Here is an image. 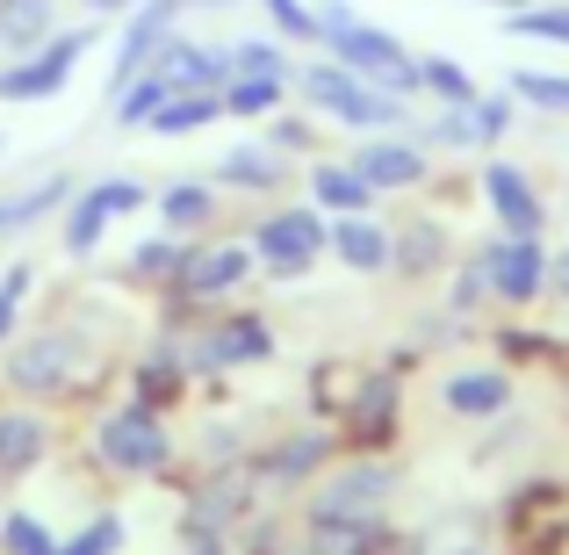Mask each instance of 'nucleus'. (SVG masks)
Wrapping results in <instances>:
<instances>
[{"instance_id": "obj_50", "label": "nucleus", "mask_w": 569, "mask_h": 555, "mask_svg": "<svg viewBox=\"0 0 569 555\" xmlns=\"http://www.w3.org/2000/svg\"><path fill=\"white\" fill-rule=\"evenodd\" d=\"M0 8H8V0H0Z\"/></svg>"}, {"instance_id": "obj_7", "label": "nucleus", "mask_w": 569, "mask_h": 555, "mask_svg": "<svg viewBox=\"0 0 569 555\" xmlns=\"http://www.w3.org/2000/svg\"><path fill=\"white\" fill-rule=\"evenodd\" d=\"M252 238V260H260V281H274V289H296V281H310L325 267V252H332V217H325L318 202H267L260 217L246 224Z\"/></svg>"}, {"instance_id": "obj_17", "label": "nucleus", "mask_w": 569, "mask_h": 555, "mask_svg": "<svg viewBox=\"0 0 569 555\" xmlns=\"http://www.w3.org/2000/svg\"><path fill=\"white\" fill-rule=\"evenodd\" d=\"M476 267H483V281H490V304H512V310H527V304H541L548 296V252H541V238H490V246H476Z\"/></svg>"}, {"instance_id": "obj_15", "label": "nucleus", "mask_w": 569, "mask_h": 555, "mask_svg": "<svg viewBox=\"0 0 569 555\" xmlns=\"http://www.w3.org/2000/svg\"><path fill=\"white\" fill-rule=\"evenodd\" d=\"M202 174L223 195H238V202H281V195L296 188V159H281L267 138H231Z\"/></svg>"}, {"instance_id": "obj_14", "label": "nucleus", "mask_w": 569, "mask_h": 555, "mask_svg": "<svg viewBox=\"0 0 569 555\" xmlns=\"http://www.w3.org/2000/svg\"><path fill=\"white\" fill-rule=\"evenodd\" d=\"M188 389H194V368H188V347H181V325L159 318L152 339H144V347L130 354V368H123V397L152 404V412H181Z\"/></svg>"}, {"instance_id": "obj_5", "label": "nucleus", "mask_w": 569, "mask_h": 555, "mask_svg": "<svg viewBox=\"0 0 569 555\" xmlns=\"http://www.w3.org/2000/svg\"><path fill=\"white\" fill-rule=\"evenodd\" d=\"M252 281H260L252 238H246V231H209V238H194V246H188L173 289L159 296V318H167V325L209 318V310H223V304H246Z\"/></svg>"}, {"instance_id": "obj_18", "label": "nucleus", "mask_w": 569, "mask_h": 555, "mask_svg": "<svg viewBox=\"0 0 569 555\" xmlns=\"http://www.w3.org/2000/svg\"><path fill=\"white\" fill-rule=\"evenodd\" d=\"M353 174H361L376 195H411L432 181V152L411 138V130H376V138H353Z\"/></svg>"}, {"instance_id": "obj_30", "label": "nucleus", "mask_w": 569, "mask_h": 555, "mask_svg": "<svg viewBox=\"0 0 569 555\" xmlns=\"http://www.w3.org/2000/svg\"><path fill=\"white\" fill-rule=\"evenodd\" d=\"M389 238H397V260H389V275H403V281L440 275V260H447V231H440V217L389 224Z\"/></svg>"}, {"instance_id": "obj_21", "label": "nucleus", "mask_w": 569, "mask_h": 555, "mask_svg": "<svg viewBox=\"0 0 569 555\" xmlns=\"http://www.w3.org/2000/svg\"><path fill=\"white\" fill-rule=\"evenodd\" d=\"M476 188H483V202H490V217H498V231H505V238H541V231H548L541 188H533L527 174L512 167V159H483Z\"/></svg>"}, {"instance_id": "obj_41", "label": "nucleus", "mask_w": 569, "mask_h": 555, "mask_svg": "<svg viewBox=\"0 0 569 555\" xmlns=\"http://www.w3.org/2000/svg\"><path fill=\"white\" fill-rule=\"evenodd\" d=\"M512 101H533V109H548V116H569V72H541V66H519L512 80Z\"/></svg>"}, {"instance_id": "obj_44", "label": "nucleus", "mask_w": 569, "mask_h": 555, "mask_svg": "<svg viewBox=\"0 0 569 555\" xmlns=\"http://www.w3.org/2000/svg\"><path fill=\"white\" fill-rule=\"evenodd\" d=\"M72 8H80L87 22H123V14L138 8V0H72Z\"/></svg>"}, {"instance_id": "obj_49", "label": "nucleus", "mask_w": 569, "mask_h": 555, "mask_svg": "<svg viewBox=\"0 0 569 555\" xmlns=\"http://www.w3.org/2000/svg\"><path fill=\"white\" fill-rule=\"evenodd\" d=\"M476 8H505V14H512V8H519V0H476Z\"/></svg>"}, {"instance_id": "obj_24", "label": "nucleus", "mask_w": 569, "mask_h": 555, "mask_svg": "<svg viewBox=\"0 0 569 555\" xmlns=\"http://www.w3.org/2000/svg\"><path fill=\"white\" fill-rule=\"evenodd\" d=\"M303 202H318L325 217H361V209H376L382 195L353 174V159L347 152H318V159H303Z\"/></svg>"}, {"instance_id": "obj_4", "label": "nucleus", "mask_w": 569, "mask_h": 555, "mask_svg": "<svg viewBox=\"0 0 569 555\" xmlns=\"http://www.w3.org/2000/svg\"><path fill=\"white\" fill-rule=\"evenodd\" d=\"M318 8V51L339 58L347 72H361V80H376L382 95H403L418 101V51L397 37V29L368 22L353 0H310Z\"/></svg>"}, {"instance_id": "obj_23", "label": "nucleus", "mask_w": 569, "mask_h": 555, "mask_svg": "<svg viewBox=\"0 0 569 555\" xmlns=\"http://www.w3.org/2000/svg\"><path fill=\"white\" fill-rule=\"evenodd\" d=\"M188 246L194 238H173V231H138L123 246V267H116V281L123 289H138V296H167L173 289V275H181V260H188Z\"/></svg>"}, {"instance_id": "obj_3", "label": "nucleus", "mask_w": 569, "mask_h": 555, "mask_svg": "<svg viewBox=\"0 0 569 555\" xmlns=\"http://www.w3.org/2000/svg\"><path fill=\"white\" fill-rule=\"evenodd\" d=\"M289 95L303 101V109L318 116V123H332V130H353V138H376V130H411V101H403V95H382L376 80L347 72L339 58H325V51L296 58V72H289Z\"/></svg>"}, {"instance_id": "obj_33", "label": "nucleus", "mask_w": 569, "mask_h": 555, "mask_svg": "<svg viewBox=\"0 0 569 555\" xmlns=\"http://www.w3.org/2000/svg\"><path fill=\"white\" fill-rule=\"evenodd\" d=\"M217 101H223V123H238V130L252 123V130H260L267 116L289 109V80H223Z\"/></svg>"}, {"instance_id": "obj_12", "label": "nucleus", "mask_w": 569, "mask_h": 555, "mask_svg": "<svg viewBox=\"0 0 569 555\" xmlns=\"http://www.w3.org/2000/svg\"><path fill=\"white\" fill-rule=\"evenodd\" d=\"M397 490H403V469L389 455H339L303 490V513H389Z\"/></svg>"}, {"instance_id": "obj_22", "label": "nucleus", "mask_w": 569, "mask_h": 555, "mask_svg": "<svg viewBox=\"0 0 569 555\" xmlns=\"http://www.w3.org/2000/svg\"><path fill=\"white\" fill-rule=\"evenodd\" d=\"M144 72H159V80H167L173 95H217V87H223L217 37H194V29H173V37L159 43V58H152Z\"/></svg>"}, {"instance_id": "obj_46", "label": "nucleus", "mask_w": 569, "mask_h": 555, "mask_svg": "<svg viewBox=\"0 0 569 555\" xmlns=\"http://www.w3.org/2000/svg\"><path fill=\"white\" fill-rule=\"evenodd\" d=\"M181 555H238V542H181Z\"/></svg>"}, {"instance_id": "obj_48", "label": "nucleus", "mask_w": 569, "mask_h": 555, "mask_svg": "<svg viewBox=\"0 0 569 555\" xmlns=\"http://www.w3.org/2000/svg\"><path fill=\"white\" fill-rule=\"evenodd\" d=\"M8 159H14V138H8V130H0V167H8Z\"/></svg>"}, {"instance_id": "obj_32", "label": "nucleus", "mask_w": 569, "mask_h": 555, "mask_svg": "<svg viewBox=\"0 0 569 555\" xmlns=\"http://www.w3.org/2000/svg\"><path fill=\"white\" fill-rule=\"evenodd\" d=\"M217 123H223V101L217 95H167V101H159V116L144 123V138L188 145V138H202V130H217Z\"/></svg>"}, {"instance_id": "obj_1", "label": "nucleus", "mask_w": 569, "mask_h": 555, "mask_svg": "<svg viewBox=\"0 0 569 555\" xmlns=\"http://www.w3.org/2000/svg\"><path fill=\"white\" fill-rule=\"evenodd\" d=\"M109 368H116V347L101 339V325L72 318V310H58L43 325L22 318V333L0 347V389L22 397V404H43V412L94 397Z\"/></svg>"}, {"instance_id": "obj_29", "label": "nucleus", "mask_w": 569, "mask_h": 555, "mask_svg": "<svg viewBox=\"0 0 569 555\" xmlns=\"http://www.w3.org/2000/svg\"><path fill=\"white\" fill-rule=\"evenodd\" d=\"M167 95H173V87L159 80V72H138V80H123L116 95H101V101H109V109H101V123H109L116 138H144V123L159 116V101H167Z\"/></svg>"}, {"instance_id": "obj_25", "label": "nucleus", "mask_w": 569, "mask_h": 555, "mask_svg": "<svg viewBox=\"0 0 569 555\" xmlns=\"http://www.w3.org/2000/svg\"><path fill=\"white\" fill-rule=\"evenodd\" d=\"M325 260H339L347 275L376 281L389 275V260H397V238H389V224L376 217V209H361V217H332V252Z\"/></svg>"}, {"instance_id": "obj_42", "label": "nucleus", "mask_w": 569, "mask_h": 555, "mask_svg": "<svg viewBox=\"0 0 569 555\" xmlns=\"http://www.w3.org/2000/svg\"><path fill=\"white\" fill-rule=\"evenodd\" d=\"M512 37H548V43H569V8H512Z\"/></svg>"}, {"instance_id": "obj_43", "label": "nucleus", "mask_w": 569, "mask_h": 555, "mask_svg": "<svg viewBox=\"0 0 569 555\" xmlns=\"http://www.w3.org/2000/svg\"><path fill=\"white\" fill-rule=\"evenodd\" d=\"M483 304H490V281H483V267H476V252H469V267H455L447 310H455V318H469V310H483Z\"/></svg>"}, {"instance_id": "obj_26", "label": "nucleus", "mask_w": 569, "mask_h": 555, "mask_svg": "<svg viewBox=\"0 0 569 555\" xmlns=\"http://www.w3.org/2000/svg\"><path fill=\"white\" fill-rule=\"evenodd\" d=\"M223 80H289L296 72V43H281L274 29H238V37H217Z\"/></svg>"}, {"instance_id": "obj_27", "label": "nucleus", "mask_w": 569, "mask_h": 555, "mask_svg": "<svg viewBox=\"0 0 569 555\" xmlns=\"http://www.w3.org/2000/svg\"><path fill=\"white\" fill-rule=\"evenodd\" d=\"M440 412H455V418H505L512 412V375L505 368H455L440 383Z\"/></svg>"}, {"instance_id": "obj_20", "label": "nucleus", "mask_w": 569, "mask_h": 555, "mask_svg": "<svg viewBox=\"0 0 569 555\" xmlns=\"http://www.w3.org/2000/svg\"><path fill=\"white\" fill-rule=\"evenodd\" d=\"M296 542L303 555H382L389 513H303L296 505Z\"/></svg>"}, {"instance_id": "obj_37", "label": "nucleus", "mask_w": 569, "mask_h": 555, "mask_svg": "<svg viewBox=\"0 0 569 555\" xmlns=\"http://www.w3.org/2000/svg\"><path fill=\"white\" fill-rule=\"evenodd\" d=\"M260 8V22L274 29L281 43H296V51H318V8L310 0H252Z\"/></svg>"}, {"instance_id": "obj_34", "label": "nucleus", "mask_w": 569, "mask_h": 555, "mask_svg": "<svg viewBox=\"0 0 569 555\" xmlns=\"http://www.w3.org/2000/svg\"><path fill=\"white\" fill-rule=\"evenodd\" d=\"M123 548H130V519L116 505H94L72 534H58L51 555H123Z\"/></svg>"}, {"instance_id": "obj_45", "label": "nucleus", "mask_w": 569, "mask_h": 555, "mask_svg": "<svg viewBox=\"0 0 569 555\" xmlns=\"http://www.w3.org/2000/svg\"><path fill=\"white\" fill-rule=\"evenodd\" d=\"M238 8H252V0H188V22L194 14H238Z\"/></svg>"}, {"instance_id": "obj_19", "label": "nucleus", "mask_w": 569, "mask_h": 555, "mask_svg": "<svg viewBox=\"0 0 569 555\" xmlns=\"http://www.w3.org/2000/svg\"><path fill=\"white\" fill-rule=\"evenodd\" d=\"M152 224L173 238L223 231V188L209 174H167V181H152Z\"/></svg>"}, {"instance_id": "obj_40", "label": "nucleus", "mask_w": 569, "mask_h": 555, "mask_svg": "<svg viewBox=\"0 0 569 555\" xmlns=\"http://www.w3.org/2000/svg\"><path fill=\"white\" fill-rule=\"evenodd\" d=\"M461 109H469V138H476V152H490V145H498L505 130L519 123L512 87H505V95H476V101H461Z\"/></svg>"}, {"instance_id": "obj_28", "label": "nucleus", "mask_w": 569, "mask_h": 555, "mask_svg": "<svg viewBox=\"0 0 569 555\" xmlns=\"http://www.w3.org/2000/svg\"><path fill=\"white\" fill-rule=\"evenodd\" d=\"M389 418H397V375H368V383L353 389V404H347L353 455H376V440L389 433Z\"/></svg>"}, {"instance_id": "obj_35", "label": "nucleus", "mask_w": 569, "mask_h": 555, "mask_svg": "<svg viewBox=\"0 0 569 555\" xmlns=\"http://www.w3.org/2000/svg\"><path fill=\"white\" fill-rule=\"evenodd\" d=\"M58 527L37 513V505H0V555H51Z\"/></svg>"}, {"instance_id": "obj_6", "label": "nucleus", "mask_w": 569, "mask_h": 555, "mask_svg": "<svg viewBox=\"0 0 569 555\" xmlns=\"http://www.w3.org/2000/svg\"><path fill=\"white\" fill-rule=\"evenodd\" d=\"M101 43H109V22L72 14V22H58L37 51L0 58V109H43V101H58L72 80H80V66L101 51Z\"/></svg>"}, {"instance_id": "obj_13", "label": "nucleus", "mask_w": 569, "mask_h": 555, "mask_svg": "<svg viewBox=\"0 0 569 555\" xmlns=\"http://www.w3.org/2000/svg\"><path fill=\"white\" fill-rule=\"evenodd\" d=\"M72 188H80V167H66V159H58V167H29V174H14V181L0 188V252L22 246L29 231H43V224L66 217Z\"/></svg>"}, {"instance_id": "obj_36", "label": "nucleus", "mask_w": 569, "mask_h": 555, "mask_svg": "<svg viewBox=\"0 0 569 555\" xmlns=\"http://www.w3.org/2000/svg\"><path fill=\"white\" fill-rule=\"evenodd\" d=\"M29 296H37V260H22V252H14V260L0 267V347H8V339L22 333Z\"/></svg>"}, {"instance_id": "obj_47", "label": "nucleus", "mask_w": 569, "mask_h": 555, "mask_svg": "<svg viewBox=\"0 0 569 555\" xmlns=\"http://www.w3.org/2000/svg\"><path fill=\"white\" fill-rule=\"evenodd\" d=\"M548 281H556V289H569V252H556V260H548Z\"/></svg>"}, {"instance_id": "obj_10", "label": "nucleus", "mask_w": 569, "mask_h": 555, "mask_svg": "<svg viewBox=\"0 0 569 555\" xmlns=\"http://www.w3.org/2000/svg\"><path fill=\"white\" fill-rule=\"evenodd\" d=\"M332 462H339L332 426H289V433H274V440L246 447V476H252V490H260V505H289L296 490H310Z\"/></svg>"}, {"instance_id": "obj_2", "label": "nucleus", "mask_w": 569, "mask_h": 555, "mask_svg": "<svg viewBox=\"0 0 569 555\" xmlns=\"http://www.w3.org/2000/svg\"><path fill=\"white\" fill-rule=\"evenodd\" d=\"M87 462H94L116 490L167 484V476L181 469V426H173V412H152V404H138V397H109L94 412V426H87Z\"/></svg>"}, {"instance_id": "obj_8", "label": "nucleus", "mask_w": 569, "mask_h": 555, "mask_svg": "<svg viewBox=\"0 0 569 555\" xmlns=\"http://www.w3.org/2000/svg\"><path fill=\"white\" fill-rule=\"evenodd\" d=\"M144 209H152V181H144V174H130V167L123 174H80L66 217H58V252H66L72 267H87L116 238V224L144 217Z\"/></svg>"}, {"instance_id": "obj_39", "label": "nucleus", "mask_w": 569, "mask_h": 555, "mask_svg": "<svg viewBox=\"0 0 569 555\" xmlns=\"http://www.w3.org/2000/svg\"><path fill=\"white\" fill-rule=\"evenodd\" d=\"M260 138H267V145H274V152H281V159H296V152H310V159H318V116H310V109H303V101H296V109H281V116H267V123H260Z\"/></svg>"}, {"instance_id": "obj_31", "label": "nucleus", "mask_w": 569, "mask_h": 555, "mask_svg": "<svg viewBox=\"0 0 569 555\" xmlns=\"http://www.w3.org/2000/svg\"><path fill=\"white\" fill-rule=\"evenodd\" d=\"M58 22H66V0H8V8H0V58L37 51Z\"/></svg>"}, {"instance_id": "obj_16", "label": "nucleus", "mask_w": 569, "mask_h": 555, "mask_svg": "<svg viewBox=\"0 0 569 555\" xmlns=\"http://www.w3.org/2000/svg\"><path fill=\"white\" fill-rule=\"evenodd\" d=\"M58 462V418L43 404H22V397H0V484H29L37 469Z\"/></svg>"}, {"instance_id": "obj_11", "label": "nucleus", "mask_w": 569, "mask_h": 555, "mask_svg": "<svg viewBox=\"0 0 569 555\" xmlns=\"http://www.w3.org/2000/svg\"><path fill=\"white\" fill-rule=\"evenodd\" d=\"M173 29H188V0H138L123 22H109V43H101V58H109V66H101V95H116L123 80H138Z\"/></svg>"}, {"instance_id": "obj_9", "label": "nucleus", "mask_w": 569, "mask_h": 555, "mask_svg": "<svg viewBox=\"0 0 569 555\" xmlns=\"http://www.w3.org/2000/svg\"><path fill=\"white\" fill-rule=\"evenodd\" d=\"M252 513H267V505H260V490H252L246 462H217V469H194V476H188L181 513H173V542H238Z\"/></svg>"}, {"instance_id": "obj_38", "label": "nucleus", "mask_w": 569, "mask_h": 555, "mask_svg": "<svg viewBox=\"0 0 569 555\" xmlns=\"http://www.w3.org/2000/svg\"><path fill=\"white\" fill-rule=\"evenodd\" d=\"M418 95H432L440 109H461V101H476L483 87H476L455 58H418Z\"/></svg>"}]
</instances>
